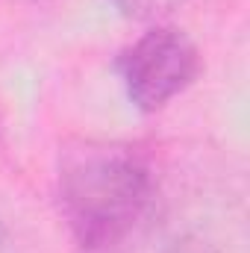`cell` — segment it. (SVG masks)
Returning <instances> with one entry per match:
<instances>
[{
    "label": "cell",
    "instance_id": "obj_1",
    "mask_svg": "<svg viewBox=\"0 0 250 253\" xmlns=\"http://www.w3.org/2000/svg\"><path fill=\"white\" fill-rule=\"evenodd\" d=\"M59 203L83 253H121L153 203L150 165L121 141H71L59 153Z\"/></svg>",
    "mask_w": 250,
    "mask_h": 253
},
{
    "label": "cell",
    "instance_id": "obj_2",
    "mask_svg": "<svg viewBox=\"0 0 250 253\" xmlns=\"http://www.w3.org/2000/svg\"><path fill=\"white\" fill-rule=\"evenodd\" d=\"M126 97L141 112H156L183 94L200 74V53L177 27H153L121 56Z\"/></svg>",
    "mask_w": 250,
    "mask_h": 253
},
{
    "label": "cell",
    "instance_id": "obj_3",
    "mask_svg": "<svg viewBox=\"0 0 250 253\" xmlns=\"http://www.w3.org/2000/svg\"><path fill=\"white\" fill-rule=\"evenodd\" d=\"M186 0H112V6L126 15V18H135V21H147V18H159V15H168L174 12L177 6H183Z\"/></svg>",
    "mask_w": 250,
    "mask_h": 253
},
{
    "label": "cell",
    "instance_id": "obj_4",
    "mask_svg": "<svg viewBox=\"0 0 250 253\" xmlns=\"http://www.w3.org/2000/svg\"><path fill=\"white\" fill-rule=\"evenodd\" d=\"M171 253H215L206 242H197V239H183V242H177Z\"/></svg>",
    "mask_w": 250,
    "mask_h": 253
},
{
    "label": "cell",
    "instance_id": "obj_5",
    "mask_svg": "<svg viewBox=\"0 0 250 253\" xmlns=\"http://www.w3.org/2000/svg\"><path fill=\"white\" fill-rule=\"evenodd\" d=\"M0 253H15V242H12V236L6 233L3 224H0Z\"/></svg>",
    "mask_w": 250,
    "mask_h": 253
}]
</instances>
